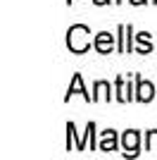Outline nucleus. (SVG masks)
Instances as JSON below:
<instances>
[{"mask_svg": "<svg viewBox=\"0 0 157 160\" xmlns=\"http://www.w3.org/2000/svg\"><path fill=\"white\" fill-rule=\"evenodd\" d=\"M131 5H145V2H148V0H129Z\"/></svg>", "mask_w": 157, "mask_h": 160, "instance_id": "nucleus-12", "label": "nucleus"}, {"mask_svg": "<svg viewBox=\"0 0 157 160\" xmlns=\"http://www.w3.org/2000/svg\"><path fill=\"white\" fill-rule=\"evenodd\" d=\"M88 36H91V29L83 27V24H74V27H69V31H67V46H69V50L76 53V55L86 53V50L91 48Z\"/></svg>", "mask_w": 157, "mask_h": 160, "instance_id": "nucleus-1", "label": "nucleus"}, {"mask_svg": "<svg viewBox=\"0 0 157 160\" xmlns=\"http://www.w3.org/2000/svg\"><path fill=\"white\" fill-rule=\"evenodd\" d=\"M67 2H72V0H67Z\"/></svg>", "mask_w": 157, "mask_h": 160, "instance_id": "nucleus-14", "label": "nucleus"}, {"mask_svg": "<svg viewBox=\"0 0 157 160\" xmlns=\"http://www.w3.org/2000/svg\"><path fill=\"white\" fill-rule=\"evenodd\" d=\"M131 31H133V29H131V24H121V27H119V53H129L131 50Z\"/></svg>", "mask_w": 157, "mask_h": 160, "instance_id": "nucleus-7", "label": "nucleus"}, {"mask_svg": "<svg viewBox=\"0 0 157 160\" xmlns=\"http://www.w3.org/2000/svg\"><path fill=\"white\" fill-rule=\"evenodd\" d=\"M95 50H98L100 55H110L112 53V48H114V36L112 33H107V31H100L98 36H95Z\"/></svg>", "mask_w": 157, "mask_h": 160, "instance_id": "nucleus-3", "label": "nucleus"}, {"mask_svg": "<svg viewBox=\"0 0 157 160\" xmlns=\"http://www.w3.org/2000/svg\"><path fill=\"white\" fill-rule=\"evenodd\" d=\"M98 148H100V151H105V153H110V151H117V132H112V129L102 132V139H100Z\"/></svg>", "mask_w": 157, "mask_h": 160, "instance_id": "nucleus-6", "label": "nucleus"}, {"mask_svg": "<svg viewBox=\"0 0 157 160\" xmlns=\"http://www.w3.org/2000/svg\"><path fill=\"white\" fill-rule=\"evenodd\" d=\"M133 96H131L129 86L124 84V79L121 77H117V100H121V103H126V100H131Z\"/></svg>", "mask_w": 157, "mask_h": 160, "instance_id": "nucleus-9", "label": "nucleus"}, {"mask_svg": "<svg viewBox=\"0 0 157 160\" xmlns=\"http://www.w3.org/2000/svg\"><path fill=\"white\" fill-rule=\"evenodd\" d=\"M138 86H136V100H140V103H150L152 96H155V86H152L150 81H143L140 77H138Z\"/></svg>", "mask_w": 157, "mask_h": 160, "instance_id": "nucleus-4", "label": "nucleus"}, {"mask_svg": "<svg viewBox=\"0 0 157 160\" xmlns=\"http://www.w3.org/2000/svg\"><path fill=\"white\" fill-rule=\"evenodd\" d=\"M93 2H95V5H107L110 0H93Z\"/></svg>", "mask_w": 157, "mask_h": 160, "instance_id": "nucleus-13", "label": "nucleus"}, {"mask_svg": "<svg viewBox=\"0 0 157 160\" xmlns=\"http://www.w3.org/2000/svg\"><path fill=\"white\" fill-rule=\"evenodd\" d=\"M152 2H157V0H152Z\"/></svg>", "mask_w": 157, "mask_h": 160, "instance_id": "nucleus-16", "label": "nucleus"}, {"mask_svg": "<svg viewBox=\"0 0 157 160\" xmlns=\"http://www.w3.org/2000/svg\"><path fill=\"white\" fill-rule=\"evenodd\" d=\"M117 2H121V0H117Z\"/></svg>", "mask_w": 157, "mask_h": 160, "instance_id": "nucleus-15", "label": "nucleus"}, {"mask_svg": "<svg viewBox=\"0 0 157 160\" xmlns=\"http://www.w3.org/2000/svg\"><path fill=\"white\" fill-rule=\"evenodd\" d=\"M74 93H81L86 100H93V96H88V91L83 88V79H81V74H74L72 84H69V88H67V100L72 98Z\"/></svg>", "mask_w": 157, "mask_h": 160, "instance_id": "nucleus-5", "label": "nucleus"}, {"mask_svg": "<svg viewBox=\"0 0 157 160\" xmlns=\"http://www.w3.org/2000/svg\"><path fill=\"white\" fill-rule=\"evenodd\" d=\"M93 91H95L93 100H100V98H107V100H110L112 98V96H110V84H107V81H98V84L93 86Z\"/></svg>", "mask_w": 157, "mask_h": 160, "instance_id": "nucleus-8", "label": "nucleus"}, {"mask_svg": "<svg viewBox=\"0 0 157 160\" xmlns=\"http://www.w3.org/2000/svg\"><path fill=\"white\" fill-rule=\"evenodd\" d=\"M136 38H138V43H140V48H138V53H140V55H145V53H150V50H152L150 33H148V31H140Z\"/></svg>", "mask_w": 157, "mask_h": 160, "instance_id": "nucleus-10", "label": "nucleus"}, {"mask_svg": "<svg viewBox=\"0 0 157 160\" xmlns=\"http://www.w3.org/2000/svg\"><path fill=\"white\" fill-rule=\"evenodd\" d=\"M138 141H140V134L136 129H129L121 136V143H124V155H138Z\"/></svg>", "mask_w": 157, "mask_h": 160, "instance_id": "nucleus-2", "label": "nucleus"}, {"mask_svg": "<svg viewBox=\"0 0 157 160\" xmlns=\"http://www.w3.org/2000/svg\"><path fill=\"white\" fill-rule=\"evenodd\" d=\"M145 148L148 151H157V129L145 134Z\"/></svg>", "mask_w": 157, "mask_h": 160, "instance_id": "nucleus-11", "label": "nucleus"}]
</instances>
